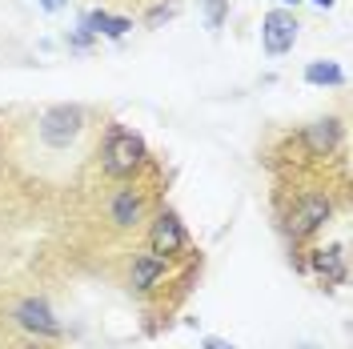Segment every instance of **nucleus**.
<instances>
[{"label":"nucleus","mask_w":353,"mask_h":349,"mask_svg":"<svg viewBox=\"0 0 353 349\" xmlns=\"http://www.w3.org/2000/svg\"><path fill=\"white\" fill-rule=\"evenodd\" d=\"M330 217H333V201L330 197L325 193H305L297 205H293V213H289V237L293 241L313 237Z\"/></svg>","instance_id":"nucleus-3"},{"label":"nucleus","mask_w":353,"mask_h":349,"mask_svg":"<svg viewBox=\"0 0 353 349\" xmlns=\"http://www.w3.org/2000/svg\"><path fill=\"white\" fill-rule=\"evenodd\" d=\"M205 4V24L217 32L221 24H225V12H229V0H201Z\"/></svg>","instance_id":"nucleus-13"},{"label":"nucleus","mask_w":353,"mask_h":349,"mask_svg":"<svg viewBox=\"0 0 353 349\" xmlns=\"http://www.w3.org/2000/svg\"><path fill=\"white\" fill-rule=\"evenodd\" d=\"M281 4H297V0H281Z\"/></svg>","instance_id":"nucleus-17"},{"label":"nucleus","mask_w":353,"mask_h":349,"mask_svg":"<svg viewBox=\"0 0 353 349\" xmlns=\"http://www.w3.org/2000/svg\"><path fill=\"white\" fill-rule=\"evenodd\" d=\"M297 17L285 12V8H273V12H265L261 17V48L269 57H285L289 48L297 44Z\"/></svg>","instance_id":"nucleus-4"},{"label":"nucleus","mask_w":353,"mask_h":349,"mask_svg":"<svg viewBox=\"0 0 353 349\" xmlns=\"http://www.w3.org/2000/svg\"><path fill=\"white\" fill-rule=\"evenodd\" d=\"M81 28H85L88 37H109V41H121V37L132 28V21H129V17H112V12H105V8H92V12L81 17Z\"/></svg>","instance_id":"nucleus-9"},{"label":"nucleus","mask_w":353,"mask_h":349,"mask_svg":"<svg viewBox=\"0 0 353 349\" xmlns=\"http://www.w3.org/2000/svg\"><path fill=\"white\" fill-rule=\"evenodd\" d=\"M12 317H17V326H21V329L37 333V337H61V333H65L61 321L52 317L48 301H41V297H24L21 306L12 309Z\"/></svg>","instance_id":"nucleus-6"},{"label":"nucleus","mask_w":353,"mask_h":349,"mask_svg":"<svg viewBox=\"0 0 353 349\" xmlns=\"http://www.w3.org/2000/svg\"><path fill=\"white\" fill-rule=\"evenodd\" d=\"M305 81H309V85L341 88V85H345V68L333 65V61H313V65H305Z\"/></svg>","instance_id":"nucleus-12"},{"label":"nucleus","mask_w":353,"mask_h":349,"mask_svg":"<svg viewBox=\"0 0 353 349\" xmlns=\"http://www.w3.org/2000/svg\"><path fill=\"white\" fill-rule=\"evenodd\" d=\"M309 269L321 277L325 285H345L350 277V265H345V249L341 245H325V249H313L309 253Z\"/></svg>","instance_id":"nucleus-8"},{"label":"nucleus","mask_w":353,"mask_h":349,"mask_svg":"<svg viewBox=\"0 0 353 349\" xmlns=\"http://www.w3.org/2000/svg\"><path fill=\"white\" fill-rule=\"evenodd\" d=\"M109 217L112 225H121V229H132L137 221H141V193L137 189H121V193L112 197V205H109Z\"/></svg>","instance_id":"nucleus-11"},{"label":"nucleus","mask_w":353,"mask_h":349,"mask_svg":"<svg viewBox=\"0 0 353 349\" xmlns=\"http://www.w3.org/2000/svg\"><path fill=\"white\" fill-rule=\"evenodd\" d=\"M201 349H237V346H233V341H225V337H205Z\"/></svg>","instance_id":"nucleus-14"},{"label":"nucleus","mask_w":353,"mask_h":349,"mask_svg":"<svg viewBox=\"0 0 353 349\" xmlns=\"http://www.w3.org/2000/svg\"><path fill=\"white\" fill-rule=\"evenodd\" d=\"M37 129H41V141L48 149H68L85 132V109L81 105H52L41 112Z\"/></svg>","instance_id":"nucleus-2"},{"label":"nucleus","mask_w":353,"mask_h":349,"mask_svg":"<svg viewBox=\"0 0 353 349\" xmlns=\"http://www.w3.org/2000/svg\"><path fill=\"white\" fill-rule=\"evenodd\" d=\"M37 4H41L44 12H61L65 8V0H37Z\"/></svg>","instance_id":"nucleus-15"},{"label":"nucleus","mask_w":353,"mask_h":349,"mask_svg":"<svg viewBox=\"0 0 353 349\" xmlns=\"http://www.w3.org/2000/svg\"><path fill=\"white\" fill-rule=\"evenodd\" d=\"M165 277H169V257H161V253H153V249H145V253H137V257H132L129 281H132L137 293H153Z\"/></svg>","instance_id":"nucleus-7"},{"label":"nucleus","mask_w":353,"mask_h":349,"mask_svg":"<svg viewBox=\"0 0 353 349\" xmlns=\"http://www.w3.org/2000/svg\"><path fill=\"white\" fill-rule=\"evenodd\" d=\"M301 141L309 145V153H313V157H330L333 149H337V141H341V125H337L333 117H325V121H313V125L301 132Z\"/></svg>","instance_id":"nucleus-10"},{"label":"nucleus","mask_w":353,"mask_h":349,"mask_svg":"<svg viewBox=\"0 0 353 349\" xmlns=\"http://www.w3.org/2000/svg\"><path fill=\"white\" fill-rule=\"evenodd\" d=\"M313 4H317V8H330L333 0H313Z\"/></svg>","instance_id":"nucleus-16"},{"label":"nucleus","mask_w":353,"mask_h":349,"mask_svg":"<svg viewBox=\"0 0 353 349\" xmlns=\"http://www.w3.org/2000/svg\"><path fill=\"white\" fill-rule=\"evenodd\" d=\"M145 141H141V132L125 129V125H112L109 137H105V149H101V169L105 177L112 181H125L132 177L141 165H145Z\"/></svg>","instance_id":"nucleus-1"},{"label":"nucleus","mask_w":353,"mask_h":349,"mask_svg":"<svg viewBox=\"0 0 353 349\" xmlns=\"http://www.w3.org/2000/svg\"><path fill=\"white\" fill-rule=\"evenodd\" d=\"M24 349H37V346H24Z\"/></svg>","instance_id":"nucleus-18"},{"label":"nucleus","mask_w":353,"mask_h":349,"mask_svg":"<svg viewBox=\"0 0 353 349\" xmlns=\"http://www.w3.org/2000/svg\"><path fill=\"white\" fill-rule=\"evenodd\" d=\"M149 249H153V253H161V257H176V253H185V249H189V233H185V225H181V217H176V213H169V209H165V213L153 221Z\"/></svg>","instance_id":"nucleus-5"}]
</instances>
